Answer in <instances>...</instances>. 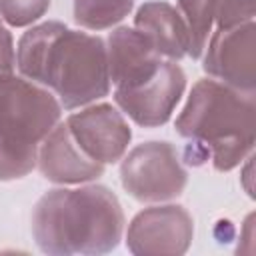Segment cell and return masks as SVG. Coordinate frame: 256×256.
<instances>
[{"label":"cell","instance_id":"1","mask_svg":"<svg viewBox=\"0 0 256 256\" xmlns=\"http://www.w3.org/2000/svg\"><path fill=\"white\" fill-rule=\"evenodd\" d=\"M20 76L48 88L62 110L88 106L110 94L106 40L48 20L32 24L16 44Z\"/></svg>","mask_w":256,"mask_h":256},{"label":"cell","instance_id":"2","mask_svg":"<svg viewBox=\"0 0 256 256\" xmlns=\"http://www.w3.org/2000/svg\"><path fill=\"white\" fill-rule=\"evenodd\" d=\"M30 224L44 254L96 256L118 248L126 218L110 188L86 182L44 192L32 208Z\"/></svg>","mask_w":256,"mask_h":256},{"label":"cell","instance_id":"3","mask_svg":"<svg viewBox=\"0 0 256 256\" xmlns=\"http://www.w3.org/2000/svg\"><path fill=\"white\" fill-rule=\"evenodd\" d=\"M174 128L182 138L202 142L218 172H230L254 150L256 98L202 78L192 86Z\"/></svg>","mask_w":256,"mask_h":256},{"label":"cell","instance_id":"4","mask_svg":"<svg viewBox=\"0 0 256 256\" xmlns=\"http://www.w3.org/2000/svg\"><path fill=\"white\" fill-rule=\"evenodd\" d=\"M62 120L58 98L44 86L20 76H0V180L28 176L36 168L38 146Z\"/></svg>","mask_w":256,"mask_h":256},{"label":"cell","instance_id":"5","mask_svg":"<svg viewBox=\"0 0 256 256\" xmlns=\"http://www.w3.org/2000/svg\"><path fill=\"white\" fill-rule=\"evenodd\" d=\"M122 188L138 202L160 204L178 198L188 182L174 144L166 140H150L134 146L120 162Z\"/></svg>","mask_w":256,"mask_h":256},{"label":"cell","instance_id":"6","mask_svg":"<svg viewBox=\"0 0 256 256\" xmlns=\"http://www.w3.org/2000/svg\"><path fill=\"white\" fill-rule=\"evenodd\" d=\"M186 90V74L174 60H162L160 68L144 82L130 88H114V102L134 124L142 128L164 126Z\"/></svg>","mask_w":256,"mask_h":256},{"label":"cell","instance_id":"7","mask_svg":"<svg viewBox=\"0 0 256 256\" xmlns=\"http://www.w3.org/2000/svg\"><path fill=\"white\" fill-rule=\"evenodd\" d=\"M204 72L246 94L256 92V24L244 22L212 30L202 52Z\"/></svg>","mask_w":256,"mask_h":256},{"label":"cell","instance_id":"8","mask_svg":"<svg viewBox=\"0 0 256 256\" xmlns=\"http://www.w3.org/2000/svg\"><path fill=\"white\" fill-rule=\"evenodd\" d=\"M194 238V220L184 206L154 204L140 210L128 224L126 246L136 256H178Z\"/></svg>","mask_w":256,"mask_h":256},{"label":"cell","instance_id":"9","mask_svg":"<svg viewBox=\"0 0 256 256\" xmlns=\"http://www.w3.org/2000/svg\"><path fill=\"white\" fill-rule=\"evenodd\" d=\"M64 122L80 150L94 162L116 164L128 152L132 128L124 114L108 102L82 106Z\"/></svg>","mask_w":256,"mask_h":256},{"label":"cell","instance_id":"10","mask_svg":"<svg viewBox=\"0 0 256 256\" xmlns=\"http://www.w3.org/2000/svg\"><path fill=\"white\" fill-rule=\"evenodd\" d=\"M36 168L40 174L60 186L94 182L104 174V164L88 158L72 138L66 122H58L40 142Z\"/></svg>","mask_w":256,"mask_h":256},{"label":"cell","instance_id":"11","mask_svg":"<svg viewBox=\"0 0 256 256\" xmlns=\"http://www.w3.org/2000/svg\"><path fill=\"white\" fill-rule=\"evenodd\" d=\"M108 76L114 88H130L148 80L162 64L154 44L134 26H118L106 38Z\"/></svg>","mask_w":256,"mask_h":256},{"label":"cell","instance_id":"12","mask_svg":"<svg viewBox=\"0 0 256 256\" xmlns=\"http://www.w3.org/2000/svg\"><path fill=\"white\" fill-rule=\"evenodd\" d=\"M134 28L148 36L156 52L168 60H182L190 50V36L178 8L164 0L144 2L134 16Z\"/></svg>","mask_w":256,"mask_h":256},{"label":"cell","instance_id":"13","mask_svg":"<svg viewBox=\"0 0 256 256\" xmlns=\"http://www.w3.org/2000/svg\"><path fill=\"white\" fill-rule=\"evenodd\" d=\"M216 2L218 0H176L178 4L176 8L188 28V36H190L188 56L192 60L202 58V52L214 30Z\"/></svg>","mask_w":256,"mask_h":256},{"label":"cell","instance_id":"14","mask_svg":"<svg viewBox=\"0 0 256 256\" xmlns=\"http://www.w3.org/2000/svg\"><path fill=\"white\" fill-rule=\"evenodd\" d=\"M134 0H74V20L86 30H106L132 12Z\"/></svg>","mask_w":256,"mask_h":256},{"label":"cell","instance_id":"15","mask_svg":"<svg viewBox=\"0 0 256 256\" xmlns=\"http://www.w3.org/2000/svg\"><path fill=\"white\" fill-rule=\"evenodd\" d=\"M50 8V0H0V20L12 28L38 22Z\"/></svg>","mask_w":256,"mask_h":256},{"label":"cell","instance_id":"16","mask_svg":"<svg viewBox=\"0 0 256 256\" xmlns=\"http://www.w3.org/2000/svg\"><path fill=\"white\" fill-rule=\"evenodd\" d=\"M256 16V0H218L216 2V28H230L252 22Z\"/></svg>","mask_w":256,"mask_h":256},{"label":"cell","instance_id":"17","mask_svg":"<svg viewBox=\"0 0 256 256\" xmlns=\"http://www.w3.org/2000/svg\"><path fill=\"white\" fill-rule=\"evenodd\" d=\"M16 68V48L10 30L0 20V76L10 74Z\"/></svg>","mask_w":256,"mask_h":256},{"label":"cell","instance_id":"18","mask_svg":"<svg viewBox=\"0 0 256 256\" xmlns=\"http://www.w3.org/2000/svg\"><path fill=\"white\" fill-rule=\"evenodd\" d=\"M180 160H182L184 164H188V166H202L204 162L210 160V150H208L202 142L190 140V142L186 144V148H184Z\"/></svg>","mask_w":256,"mask_h":256},{"label":"cell","instance_id":"19","mask_svg":"<svg viewBox=\"0 0 256 256\" xmlns=\"http://www.w3.org/2000/svg\"><path fill=\"white\" fill-rule=\"evenodd\" d=\"M240 172H242V176H240V182H242V186H244V192L250 196V198H254V186H252V172H254V154L250 152L244 160H242V164H240Z\"/></svg>","mask_w":256,"mask_h":256}]
</instances>
